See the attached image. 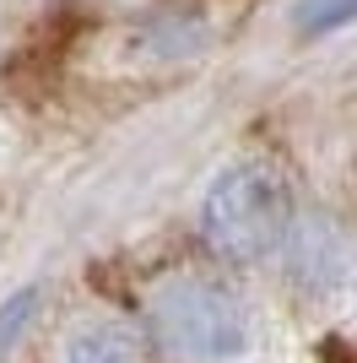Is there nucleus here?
Wrapping results in <instances>:
<instances>
[{"label":"nucleus","instance_id":"1","mask_svg":"<svg viewBox=\"0 0 357 363\" xmlns=\"http://www.w3.org/2000/svg\"><path fill=\"white\" fill-rule=\"evenodd\" d=\"M147 331L184 363H227L249 347V303L217 277H174L152 293Z\"/></svg>","mask_w":357,"mask_h":363},{"label":"nucleus","instance_id":"2","mask_svg":"<svg viewBox=\"0 0 357 363\" xmlns=\"http://www.w3.org/2000/svg\"><path fill=\"white\" fill-rule=\"evenodd\" d=\"M293 201L276 168L266 163H238L217 174V184L200 201V233L222 260H260L287 239Z\"/></svg>","mask_w":357,"mask_h":363},{"label":"nucleus","instance_id":"3","mask_svg":"<svg viewBox=\"0 0 357 363\" xmlns=\"http://www.w3.org/2000/svg\"><path fill=\"white\" fill-rule=\"evenodd\" d=\"M60 363H141V336L125 320H81L60 342Z\"/></svg>","mask_w":357,"mask_h":363}]
</instances>
